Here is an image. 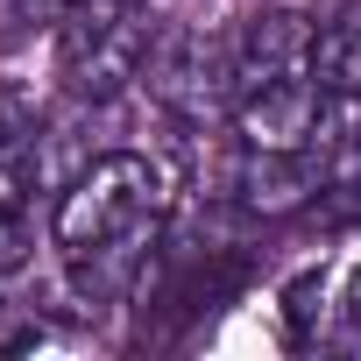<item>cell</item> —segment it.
Returning a JSON list of instances; mask_svg holds the SVG:
<instances>
[{"instance_id":"obj_1","label":"cell","mask_w":361,"mask_h":361,"mask_svg":"<svg viewBox=\"0 0 361 361\" xmlns=\"http://www.w3.org/2000/svg\"><path fill=\"white\" fill-rule=\"evenodd\" d=\"M163 206H170V177L135 156V149H114L99 163H85L71 177V192L57 199L50 213V241L71 269V283L85 298H114L142 276L149 248H156V227H163Z\"/></svg>"},{"instance_id":"obj_2","label":"cell","mask_w":361,"mask_h":361,"mask_svg":"<svg viewBox=\"0 0 361 361\" xmlns=\"http://www.w3.org/2000/svg\"><path fill=\"white\" fill-rule=\"evenodd\" d=\"M156 57V36L135 0H71L57 15V78L78 99H114L128 92Z\"/></svg>"},{"instance_id":"obj_3","label":"cell","mask_w":361,"mask_h":361,"mask_svg":"<svg viewBox=\"0 0 361 361\" xmlns=\"http://www.w3.org/2000/svg\"><path fill=\"white\" fill-rule=\"evenodd\" d=\"M234 128L248 149H312L326 128V85L312 71H283L262 78L234 99Z\"/></svg>"},{"instance_id":"obj_4","label":"cell","mask_w":361,"mask_h":361,"mask_svg":"<svg viewBox=\"0 0 361 361\" xmlns=\"http://www.w3.org/2000/svg\"><path fill=\"white\" fill-rule=\"evenodd\" d=\"M149 71H156V92L177 106V114H192V121H206L213 106H227L241 85H234V36H206V29H185V36H170L156 57H149Z\"/></svg>"},{"instance_id":"obj_5","label":"cell","mask_w":361,"mask_h":361,"mask_svg":"<svg viewBox=\"0 0 361 361\" xmlns=\"http://www.w3.org/2000/svg\"><path fill=\"white\" fill-rule=\"evenodd\" d=\"M312 192H326V177L312 163V149H248L241 142V163H234V199L262 220H283L298 213Z\"/></svg>"},{"instance_id":"obj_6","label":"cell","mask_w":361,"mask_h":361,"mask_svg":"<svg viewBox=\"0 0 361 361\" xmlns=\"http://www.w3.org/2000/svg\"><path fill=\"white\" fill-rule=\"evenodd\" d=\"M305 57H312V29H305V15H290V8L248 15L241 36H234V85L248 92V85H262V78L305 71ZM241 92H234V99H241Z\"/></svg>"},{"instance_id":"obj_7","label":"cell","mask_w":361,"mask_h":361,"mask_svg":"<svg viewBox=\"0 0 361 361\" xmlns=\"http://www.w3.org/2000/svg\"><path fill=\"white\" fill-rule=\"evenodd\" d=\"M305 71L326 85V99H361V22H333V29H319Z\"/></svg>"},{"instance_id":"obj_8","label":"cell","mask_w":361,"mask_h":361,"mask_svg":"<svg viewBox=\"0 0 361 361\" xmlns=\"http://www.w3.org/2000/svg\"><path fill=\"white\" fill-rule=\"evenodd\" d=\"M36 227H29V192H22V177L0 163V269H15L29 255Z\"/></svg>"},{"instance_id":"obj_9","label":"cell","mask_w":361,"mask_h":361,"mask_svg":"<svg viewBox=\"0 0 361 361\" xmlns=\"http://www.w3.org/2000/svg\"><path fill=\"white\" fill-rule=\"evenodd\" d=\"M333 333H340L347 347H361V262L347 269V283H340V298H333Z\"/></svg>"}]
</instances>
